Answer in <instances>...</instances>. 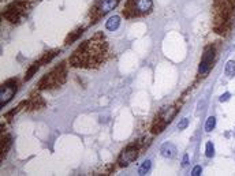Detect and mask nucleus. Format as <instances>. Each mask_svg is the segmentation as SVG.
<instances>
[{
	"label": "nucleus",
	"instance_id": "f257e3e1",
	"mask_svg": "<svg viewBox=\"0 0 235 176\" xmlns=\"http://www.w3.org/2000/svg\"><path fill=\"white\" fill-rule=\"evenodd\" d=\"M108 47L104 37L96 36L90 40H86L74 51L73 56L70 58V63L74 67H84L92 68L97 67L105 62Z\"/></svg>",
	"mask_w": 235,
	"mask_h": 176
},
{
	"label": "nucleus",
	"instance_id": "f03ea898",
	"mask_svg": "<svg viewBox=\"0 0 235 176\" xmlns=\"http://www.w3.org/2000/svg\"><path fill=\"white\" fill-rule=\"evenodd\" d=\"M152 0H129L127 7L123 13L127 17H140L145 15V14L151 13L152 10Z\"/></svg>",
	"mask_w": 235,
	"mask_h": 176
},
{
	"label": "nucleus",
	"instance_id": "7ed1b4c3",
	"mask_svg": "<svg viewBox=\"0 0 235 176\" xmlns=\"http://www.w3.org/2000/svg\"><path fill=\"white\" fill-rule=\"evenodd\" d=\"M213 60H215V49L212 47H208L205 49L202 59H201V63H200V68H198L200 75H205V74L209 73V70L213 66Z\"/></svg>",
	"mask_w": 235,
	"mask_h": 176
},
{
	"label": "nucleus",
	"instance_id": "20e7f679",
	"mask_svg": "<svg viewBox=\"0 0 235 176\" xmlns=\"http://www.w3.org/2000/svg\"><path fill=\"white\" fill-rule=\"evenodd\" d=\"M138 154H140V152H138V146H135V145L129 146L127 149H125V150L122 152L120 157H119V165H120V167H127L130 163H133L134 160H137Z\"/></svg>",
	"mask_w": 235,
	"mask_h": 176
},
{
	"label": "nucleus",
	"instance_id": "39448f33",
	"mask_svg": "<svg viewBox=\"0 0 235 176\" xmlns=\"http://www.w3.org/2000/svg\"><path fill=\"white\" fill-rule=\"evenodd\" d=\"M120 3V0H101V2L97 4V8H96V13H97V18L104 17L105 14H108L111 10L116 8L118 4Z\"/></svg>",
	"mask_w": 235,
	"mask_h": 176
},
{
	"label": "nucleus",
	"instance_id": "423d86ee",
	"mask_svg": "<svg viewBox=\"0 0 235 176\" xmlns=\"http://www.w3.org/2000/svg\"><path fill=\"white\" fill-rule=\"evenodd\" d=\"M17 92V85H10V83H6L3 85L2 88V92H0V105L4 107L8 101L13 98L14 93Z\"/></svg>",
	"mask_w": 235,
	"mask_h": 176
},
{
	"label": "nucleus",
	"instance_id": "0eeeda50",
	"mask_svg": "<svg viewBox=\"0 0 235 176\" xmlns=\"http://www.w3.org/2000/svg\"><path fill=\"white\" fill-rule=\"evenodd\" d=\"M160 153H161V156L166 157V158H172V157L176 156V148H175V145L171 143V142H166V143H163L161 148H160Z\"/></svg>",
	"mask_w": 235,
	"mask_h": 176
},
{
	"label": "nucleus",
	"instance_id": "6e6552de",
	"mask_svg": "<svg viewBox=\"0 0 235 176\" xmlns=\"http://www.w3.org/2000/svg\"><path fill=\"white\" fill-rule=\"evenodd\" d=\"M119 25H120V17H118V15L111 17L110 19L105 22L107 30H111V32H115V30H116V29L119 28Z\"/></svg>",
	"mask_w": 235,
	"mask_h": 176
},
{
	"label": "nucleus",
	"instance_id": "1a4fd4ad",
	"mask_svg": "<svg viewBox=\"0 0 235 176\" xmlns=\"http://www.w3.org/2000/svg\"><path fill=\"white\" fill-rule=\"evenodd\" d=\"M224 73L227 77H234L235 75V60H228L226 64Z\"/></svg>",
	"mask_w": 235,
	"mask_h": 176
},
{
	"label": "nucleus",
	"instance_id": "9d476101",
	"mask_svg": "<svg viewBox=\"0 0 235 176\" xmlns=\"http://www.w3.org/2000/svg\"><path fill=\"white\" fill-rule=\"evenodd\" d=\"M151 171V160H145L142 163V165L138 168V173L140 175H146Z\"/></svg>",
	"mask_w": 235,
	"mask_h": 176
},
{
	"label": "nucleus",
	"instance_id": "9b49d317",
	"mask_svg": "<svg viewBox=\"0 0 235 176\" xmlns=\"http://www.w3.org/2000/svg\"><path fill=\"white\" fill-rule=\"evenodd\" d=\"M215 126H216V118L215 116H209L207 123H205V131H207V133H211V131L215 128Z\"/></svg>",
	"mask_w": 235,
	"mask_h": 176
},
{
	"label": "nucleus",
	"instance_id": "f8f14e48",
	"mask_svg": "<svg viewBox=\"0 0 235 176\" xmlns=\"http://www.w3.org/2000/svg\"><path fill=\"white\" fill-rule=\"evenodd\" d=\"M205 154H207L208 158H212L215 156V146L212 142H208L207 146H205Z\"/></svg>",
	"mask_w": 235,
	"mask_h": 176
},
{
	"label": "nucleus",
	"instance_id": "ddd939ff",
	"mask_svg": "<svg viewBox=\"0 0 235 176\" xmlns=\"http://www.w3.org/2000/svg\"><path fill=\"white\" fill-rule=\"evenodd\" d=\"M187 126H189V119L187 118H183L181 122L178 123V130H185Z\"/></svg>",
	"mask_w": 235,
	"mask_h": 176
},
{
	"label": "nucleus",
	"instance_id": "4468645a",
	"mask_svg": "<svg viewBox=\"0 0 235 176\" xmlns=\"http://www.w3.org/2000/svg\"><path fill=\"white\" fill-rule=\"evenodd\" d=\"M201 172H202V168H201L200 165H197V167L193 168L192 175H193V176H198V175H201Z\"/></svg>",
	"mask_w": 235,
	"mask_h": 176
},
{
	"label": "nucleus",
	"instance_id": "2eb2a0df",
	"mask_svg": "<svg viewBox=\"0 0 235 176\" xmlns=\"http://www.w3.org/2000/svg\"><path fill=\"white\" fill-rule=\"evenodd\" d=\"M230 97H231V94L227 92V93H224V94H222V97H220V101H222V103H223V101H227V100H230Z\"/></svg>",
	"mask_w": 235,
	"mask_h": 176
},
{
	"label": "nucleus",
	"instance_id": "dca6fc26",
	"mask_svg": "<svg viewBox=\"0 0 235 176\" xmlns=\"http://www.w3.org/2000/svg\"><path fill=\"white\" fill-rule=\"evenodd\" d=\"M187 161H189V156H187V154H185V157H183V163H182V164H183V165H187Z\"/></svg>",
	"mask_w": 235,
	"mask_h": 176
}]
</instances>
